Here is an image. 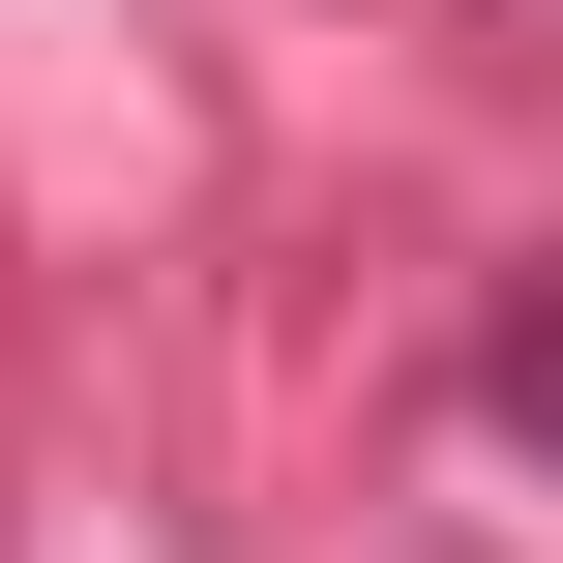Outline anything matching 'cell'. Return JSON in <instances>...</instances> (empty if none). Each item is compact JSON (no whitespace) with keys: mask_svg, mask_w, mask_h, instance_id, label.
Returning <instances> with one entry per match:
<instances>
[{"mask_svg":"<svg viewBox=\"0 0 563 563\" xmlns=\"http://www.w3.org/2000/svg\"><path fill=\"white\" fill-rule=\"evenodd\" d=\"M475 416H505V445L563 475V267H505V327H475Z\"/></svg>","mask_w":563,"mask_h":563,"instance_id":"cell-1","label":"cell"},{"mask_svg":"<svg viewBox=\"0 0 563 563\" xmlns=\"http://www.w3.org/2000/svg\"><path fill=\"white\" fill-rule=\"evenodd\" d=\"M445 30H563V0H445Z\"/></svg>","mask_w":563,"mask_h":563,"instance_id":"cell-2","label":"cell"}]
</instances>
